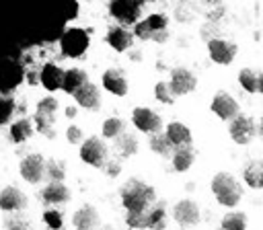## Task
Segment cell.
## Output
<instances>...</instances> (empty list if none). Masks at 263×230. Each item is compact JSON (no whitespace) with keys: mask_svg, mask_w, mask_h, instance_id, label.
<instances>
[{"mask_svg":"<svg viewBox=\"0 0 263 230\" xmlns=\"http://www.w3.org/2000/svg\"><path fill=\"white\" fill-rule=\"evenodd\" d=\"M242 177H245V183L247 187L251 189H261L263 187V168H261V162L259 160H253L245 166L242 170Z\"/></svg>","mask_w":263,"mask_h":230,"instance_id":"cell-27","label":"cell"},{"mask_svg":"<svg viewBox=\"0 0 263 230\" xmlns=\"http://www.w3.org/2000/svg\"><path fill=\"white\" fill-rule=\"evenodd\" d=\"M27 203H29L27 195L14 185H8L0 191V209H4L8 214L10 212H23L27 207Z\"/></svg>","mask_w":263,"mask_h":230,"instance_id":"cell-15","label":"cell"},{"mask_svg":"<svg viewBox=\"0 0 263 230\" xmlns=\"http://www.w3.org/2000/svg\"><path fill=\"white\" fill-rule=\"evenodd\" d=\"M220 230H222V228H220Z\"/></svg>","mask_w":263,"mask_h":230,"instance_id":"cell-48","label":"cell"},{"mask_svg":"<svg viewBox=\"0 0 263 230\" xmlns=\"http://www.w3.org/2000/svg\"><path fill=\"white\" fill-rule=\"evenodd\" d=\"M146 23L152 29V33L154 31H164L166 25H168V16L166 14H160V12H154V14H148L146 16Z\"/></svg>","mask_w":263,"mask_h":230,"instance_id":"cell-38","label":"cell"},{"mask_svg":"<svg viewBox=\"0 0 263 230\" xmlns=\"http://www.w3.org/2000/svg\"><path fill=\"white\" fill-rule=\"evenodd\" d=\"M72 226L76 230H97L101 226V218L99 212L92 205H82L74 212L72 216Z\"/></svg>","mask_w":263,"mask_h":230,"instance_id":"cell-18","label":"cell"},{"mask_svg":"<svg viewBox=\"0 0 263 230\" xmlns=\"http://www.w3.org/2000/svg\"><path fill=\"white\" fill-rule=\"evenodd\" d=\"M66 115L72 119V117H76V107H66Z\"/></svg>","mask_w":263,"mask_h":230,"instance_id":"cell-43","label":"cell"},{"mask_svg":"<svg viewBox=\"0 0 263 230\" xmlns=\"http://www.w3.org/2000/svg\"><path fill=\"white\" fill-rule=\"evenodd\" d=\"M43 222H45L49 228L60 230V228H62V214H60L58 209H47V212L43 214Z\"/></svg>","mask_w":263,"mask_h":230,"instance_id":"cell-41","label":"cell"},{"mask_svg":"<svg viewBox=\"0 0 263 230\" xmlns=\"http://www.w3.org/2000/svg\"><path fill=\"white\" fill-rule=\"evenodd\" d=\"M45 179L47 181H64L66 179V166L60 160H45Z\"/></svg>","mask_w":263,"mask_h":230,"instance_id":"cell-32","label":"cell"},{"mask_svg":"<svg viewBox=\"0 0 263 230\" xmlns=\"http://www.w3.org/2000/svg\"><path fill=\"white\" fill-rule=\"evenodd\" d=\"M97 230H113V228H111V226H99Z\"/></svg>","mask_w":263,"mask_h":230,"instance_id":"cell-46","label":"cell"},{"mask_svg":"<svg viewBox=\"0 0 263 230\" xmlns=\"http://www.w3.org/2000/svg\"><path fill=\"white\" fill-rule=\"evenodd\" d=\"M210 109H212L220 119H224V121H230V119L240 111V109H238V101H236L230 92H224V90H220V92H216V94L212 97Z\"/></svg>","mask_w":263,"mask_h":230,"instance_id":"cell-12","label":"cell"},{"mask_svg":"<svg viewBox=\"0 0 263 230\" xmlns=\"http://www.w3.org/2000/svg\"><path fill=\"white\" fill-rule=\"evenodd\" d=\"M6 230H29V220L21 216V212H10V216L4 218Z\"/></svg>","mask_w":263,"mask_h":230,"instance_id":"cell-33","label":"cell"},{"mask_svg":"<svg viewBox=\"0 0 263 230\" xmlns=\"http://www.w3.org/2000/svg\"><path fill=\"white\" fill-rule=\"evenodd\" d=\"M154 201H156L154 187L140 179H129L121 187V203L127 212H146Z\"/></svg>","mask_w":263,"mask_h":230,"instance_id":"cell-1","label":"cell"},{"mask_svg":"<svg viewBox=\"0 0 263 230\" xmlns=\"http://www.w3.org/2000/svg\"><path fill=\"white\" fill-rule=\"evenodd\" d=\"M144 10V0H111L109 2V12L119 25H134L140 21Z\"/></svg>","mask_w":263,"mask_h":230,"instance_id":"cell-6","label":"cell"},{"mask_svg":"<svg viewBox=\"0 0 263 230\" xmlns=\"http://www.w3.org/2000/svg\"><path fill=\"white\" fill-rule=\"evenodd\" d=\"M101 84L107 92L115 94V97H125L127 90H129V84H127V78L121 70L117 68H109L103 72V78H101Z\"/></svg>","mask_w":263,"mask_h":230,"instance_id":"cell-14","label":"cell"},{"mask_svg":"<svg viewBox=\"0 0 263 230\" xmlns=\"http://www.w3.org/2000/svg\"><path fill=\"white\" fill-rule=\"evenodd\" d=\"M88 80V76H86V72L82 70V68H70V70H66L64 72V76H62V90L64 92H68V94H72L76 88H80L84 82Z\"/></svg>","mask_w":263,"mask_h":230,"instance_id":"cell-24","label":"cell"},{"mask_svg":"<svg viewBox=\"0 0 263 230\" xmlns=\"http://www.w3.org/2000/svg\"><path fill=\"white\" fill-rule=\"evenodd\" d=\"M212 193L216 201L224 207H234L242 199V187L230 172H216L212 179Z\"/></svg>","mask_w":263,"mask_h":230,"instance_id":"cell-2","label":"cell"},{"mask_svg":"<svg viewBox=\"0 0 263 230\" xmlns=\"http://www.w3.org/2000/svg\"><path fill=\"white\" fill-rule=\"evenodd\" d=\"M150 150L154 152V154H158V156H162V158H168L171 156V152H173V144L166 140V136L164 133H160V131H156V133H150Z\"/></svg>","mask_w":263,"mask_h":230,"instance_id":"cell-28","label":"cell"},{"mask_svg":"<svg viewBox=\"0 0 263 230\" xmlns=\"http://www.w3.org/2000/svg\"><path fill=\"white\" fill-rule=\"evenodd\" d=\"M105 41H107V45L111 47V49H115V51H129L132 49V45H134V35H132V31H127L123 25H113V27H109V31H107V35H105Z\"/></svg>","mask_w":263,"mask_h":230,"instance_id":"cell-16","label":"cell"},{"mask_svg":"<svg viewBox=\"0 0 263 230\" xmlns=\"http://www.w3.org/2000/svg\"><path fill=\"white\" fill-rule=\"evenodd\" d=\"M222 230H247V216L242 212H228L220 222Z\"/></svg>","mask_w":263,"mask_h":230,"instance_id":"cell-29","label":"cell"},{"mask_svg":"<svg viewBox=\"0 0 263 230\" xmlns=\"http://www.w3.org/2000/svg\"><path fill=\"white\" fill-rule=\"evenodd\" d=\"M168 88L175 97H185L189 92H193L197 88V78L189 68L177 66L171 70V78H168Z\"/></svg>","mask_w":263,"mask_h":230,"instance_id":"cell-8","label":"cell"},{"mask_svg":"<svg viewBox=\"0 0 263 230\" xmlns=\"http://www.w3.org/2000/svg\"><path fill=\"white\" fill-rule=\"evenodd\" d=\"M14 101L12 99H8V97H2L0 99V125H4V123H8L10 119H12V115H14Z\"/></svg>","mask_w":263,"mask_h":230,"instance_id":"cell-36","label":"cell"},{"mask_svg":"<svg viewBox=\"0 0 263 230\" xmlns=\"http://www.w3.org/2000/svg\"><path fill=\"white\" fill-rule=\"evenodd\" d=\"M53 121H55L53 115H41V113H35V117H33V129H37V131L43 133L45 138H55Z\"/></svg>","mask_w":263,"mask_h":230,"instance_id":"cell-31","label":"cell"},{"mask_svg":"<svg viewBox=\"0 0 263 230\" xmlns=\"http://www.w3.org/2000/svg\"><path fill=\"white\" fill-rule=\"evenodd\" d=\"M166 228V205L154 201L146 209V230H164Z\"/></svg>","mask_w":263,"mask_h":230,"instance_id":"cell-22","label":"cell"},{"mask_svg":"<svg viewBox=\"0 0 263 230\" xmlns=\"http://www.w3.org/2000/svg\"><path fill=\"white\" fill-rule=\"evenodd\" d=\"M257 131H259L257 121H255L251 115H245V113H240V111L228 121V133H230L232 142L238 144V146L251 144V142L257 138Z\"/></svg>","mask_w":263,"mask_h":230,"instance_id":"cell-3","label":"cell"},{"mask_svg":"<svg viewBox=\"0 0 263 230\" xmlns=\"http://www.w3.org/2000/svg\"><path fill=\"white\" fill-rule=\"evenodd\" d=\"M66 140H68L72 146H80V142L84 140L82 127H78V125H68V127H66Z\"/></svg>","mask_w":263,"mask_h":230,"instance_id":"cell-40","label":"cell"},{"mask_svg":"<svg viewBox=\"0 0 263 230\" xmlns=\"http://www.w3.org/2000/svg\"><path fill=\"white\" fill-rule=\"evenodd\" d=\"M199 214H201L199 212V205L193 199H179L173 205V218L181 226H195L201 220Z\"/></svg>","mask_w":263,"mask_h":230,"instance_id":"cell-13","label":"cell"},{"mask_svg":"<svg viewBox=\"0 0 263 230\" xmlns=\"http://www.w3.org/2000/svg\"><path fill=\"white\" fill-rule=\"evenodd\" d=\"M62 76H64V70L58 66V64H45L39 72V82L45 90H58L62 86Z\"/></svg>","mask_w":263,"mask_h":230,"instance_id":"cell-20","label":"cell"},{"mask_svg":"<svg viewBox=\"0 0 263 230\" xmlns=\"http://www.w3.org/2000/svg\"><path fill=\"white\" fill-rule=\"evenodd\" d=\"M129 57H132V60H140V57H142V55H140V53H138V51H134V53H132V51H129Z\"/></svg>","mask_w":263,"mask_h":230,"instance_id":"cell-44","label":"cell"},{"mask_svg":"<svg viewBox=\"0 0 263 230\" xmlns=\"http://www.w3.org/2000/svg\"><path fill=\"white\" fill-rule=\"evenodd\" d=\"M179 2H185V0H179Z\"/></svg>","mask_w":263,"mask_h":230,"instance_id":"cell-47","label":"cell"},{"mask_svg":"<svg viewBox=\"0 0 263 230\" xmlns=\"http://www.w3.org/2000/svg\"><path fill=\"white\" fill-rule=\"evenodd\" d=\"M236 43L230 39H222V37H210L208 39V55L214 64L220 66H230L236 57Z\"/></svg>","mask_w":263,"mask_h":230,"instance_id":"cell-7","label":"cell"},{"mask_svg":"<svg viewBox=\"0 0 263 230\" xmlns=\"http://www.w3.org/2000/svg\"><path fill=\"white\" fill-rule=\"evenodd\" d=\"M123 129H125V123L121 117H107L101 125V133L105 140H115Z\"/></svg>","mask_w":263,"mask_h":230,"instance_id":"cell-30","label":"cell"},{"mask_svg":"<svg viewBox=\"0 0 263 230\" xmlns=\"http://www.w3.org/2000/svg\"><path fill=\"white\" fill-rule=\"evenodd\" d=\"M115 148H117V154L121 156V158H129V156H134V154H138V148H140V144H138V138H136V133H129V131H121L115 140Z\"/></svg>","mask_w":263,"mask_h":230,"instance_id":"cell-23","label":"cell"},{"mask_svg":"<svg viewBox=\"0 0 263 230\" xmlns=\"http://www.w3.org/2000/svg\"><path fill=\"white\" fill-rule=\"evenodd\" d=\"M201 2H205V4H218L220 0H201Z\"/></svg>","mask_w":263,"mask_h":230,"instance_id":"cell-45","label":"cell"},{"mask_svg":"<svg viewBox=\"0 0 263 230\" xmlns=\"http://www.w3.org/2000/svg\"><path fill=\"white\" fill-rule=\"evenodd\" d=\"M31 136H33V123H31V119L21 117V119H16V121L10 123L8 138H10L14 144H23V142H27Z\"/></svg>","mask_w":263,"mask_h":230,"instance_id":"cell-25","label":"cell"},{"mask_svg":"<svg viewBox=\"0 0 263 230\" xmlns=\"http://www.w3.org/2000/svg\"><path fill=\"white\" fill-rule=\"evenodd\" d=\"M103 168H105V172H107L109 177H117V175L121 172V164H119L117 160H109V162H105Z\"/></svg>","mask_w":263,"mask_h":230,"instance_id":"cell-42","label":"cell"},{"mask_svg":"<svg viewBox=\"0 0 263 230\" xmlns=\"http://www.w3.org/2000/svg\"><path fill=\"white\" fill-rule=\"evenodd\" d=\"M18 172L31 185L41 183L45 179V158L37 152H31V154L23 156V160L18 164Z\"/></svg>","mask_w":263,"mask_h":230,"instance_id":"cell-9","label":"cell"},{"mask_svg":"<svg viewBox=\"0 0 263 230\" xmlns=\"http://www.w3.org/2000/svg\"><path fill=\"white\" fill-rule=\"evenodd\" d=\"M125 224L134 230H146V212H127Z\"/></svg>","mask_w":263,"mask_h":230,"instance_id":"cell-37","label":"cell"},{"mask_svg":"<svg viewBox=\"0 0 263 230\" xmlns=\"http://www.w3.org/2000/svg\"><path fill=\"white\" fill-rule=\"evenodd\" d=\"M72 97L76 101V107H82L86 111H97L101 107V90L90 80H86L80 88H76L72 92Z\"/></svg>","mask_w":263,"mask_h":230,"instance_id":"cell-11","label":"cell"},{"mask_svg":"<svg viewBox=\"0 0 263 230\" xmlns=\"http://www.w3.org/2000/svg\"><path fill=\"white\" fill-rule=\"evenodd\" d=\"M164 136L166 140L173 144V146H185V144H191L193 142V136H191V129L181 123V121H171L164 129Z\"/></svg>","mask_w":263,"mask_h":230,"instance_id":"cell-21","label":"cell"},{"mask_svg":"<svg viewBox=\"0 0 263 230\" xmlns=\"http://www.w3.org/2000/svg\"><path fill=\"white\" fill-rule=\"evenodd\" d=\"M72 197L70 189L64 185V181H49L43 189H41V199L47 205H60V203H68Z\"/></svg>","mask_w":263,"mask_h":230,"instance_id":"cell-17","label":"cell"},{"mask_svg":"<svg viewBox=\"0 0 263 230\" xmlns=\"http://www.w3.org/2000/svg\"><path fill=\"white\" fill-rule=\"evenodd\" d=\"M132 35H134L136 39L150 41V37H152V29L148 27L146 18H140V21H136V23H134V31H132Z\"/></svg>","mask_w":263,"mask_h":230,"instance_id":"cell-39","label":"cell"},{"mask_svg":"<svg viewBox=\"0 0 263 230\" xmlns=\"http://www.w3.org/2000/svg\"><path fill=\"white\" fill-rule=\"evenodd\" d=\"M132 123L142 133H156L162 129V117L150 107H136L132 111Z\"/></svg>","mask_w":263,"mask_h":230,"instance_id":"cell-10","label":"cell"},{"mask_svg":"<svg viewBox=\"0 0 263 230\" xmlns=\"http://www.w3.org/2000/svg\"><path fill=\"white\" fill-rule=\"evenodd\" d=\"M195 160V148L193 144H185V146H175L173 152H171V162H173V168L177 172H185L191 168Z\"/></svg>","mask_w":263,"mask_h":230,"instance_id":"cell-19","label":"cell"},{"mask_svg":"<svg viewBox=\"0 0 263 230\" xmlns=\"http://www.w3.org/2000/svg\"><path fill=\"white\" fill-rule=\"evenodd\" d=\"M238 84L242 90L251 92V94H257L261 92V76L259 72H255L253 68H242L238 72Z\"/></svg>","mask_w":263,"mask_h":230,"instance_id":"cell-26","label":"cell"},{"mask_svg":"<svg viewBox=\"0 0 263 230\" xmlns=\"http://www.w3.org/2000/svg\"><path fill=\"white\" fill-rule=\"evenodd\" d=\"M154 97H156V101H160L162 105H173V103H175V94L171 92L168 82H164V80L156 82V86H154Z\"/></svg>","mask_w":263,"mask_h":230,"instance_id":"cell-34","label":"cell"},{"mask_svg":"<svg viewBox=\"0 0 263 230\" xmlns=\"http://www.w3.org/2000/svg\"><path fill=\"white\" fill-rule=\"evenodd\" d=\"M88 45H90V37L80 27L66 29V33L60 39V49H62V53L66 57H80V55H84Z\"/></svg>","mask_w":263,"mask_h":230,"instance_id":"cell-4","label":"cell"},{"mask_svg":"<svg viewBox=\"0 0 263 230\" xmlns=\"http://www.w3.org/2000/svg\"><path fill=\"white\" fill-rule=\"evenodd\" d=\"M78 154H80L82 162H86L95 168H103V164L107 162V156H109V148H107L105 140H101L97 136H90V138L80 142Z\"/></svg>","mask_w":263,"mask_h":230,"instance_id":"cell-5","label":"cell"},{"mask_svg":"<svg viewBox=\"0 0 263 230\" xmlns=\"http://www.w3.org/2000/svg\"><path fill=\"white\" fill-rule=\"evenodd\" d=\"M60 103L55 97H43L37 101V107H35V113H41V115H55Z\"/></svg>","mask_w":263,"mask_h":230,"instance_id":"cell-35","label":"cell"}]
</instances>
